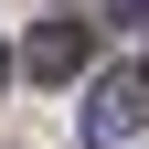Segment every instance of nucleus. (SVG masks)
<instances>
[{"label":"nucleus","mask_w":149,"mask_h":149,"mask_svg":"<svg viewBox=\"0 0 149 149\" xmlns=\"http://www.w3.org/2000/svg\"><path fill=\"white\" fill-rule=\"evenodd\" d=\"M139 117H149V74H96V96H85V139L117 149Z\"/></svg>","instance_id":"f257e3e1"},{"label":"nucleus","mask_w":149,"mask_h":149,"mask_svg":"<svg viewBox=\"0 0 149 149\" xmlns=\"http://www.w3.org/2000/svg\"><path fill=\"white\" fill-rule=\"evenodd\" d=\"M85 53H96V43H85V22H43V32H32V53H22V64L43 74V85H64V74H85Z\"/></svg>","instance_id":"f03ea898"},{"label":"nucleus","mask_w":149,"mask_h":149,"mask_svg":"<svg viewBox=\"0 0 149 149\" xmlns=\"http://www.w3.org/2000/svg\"><path fill=\"white\" fill-rule=\"evenodd\" d=\"M0 74H11V53H0Z\"/></svg>","instance_id":"7ed1b4c3"},{"label":"nucleus","mask_w":149,"mask_h":149,"mask_svg":"<svg viewBox=\"0 0 149 149\" xmlns=\"http://www.w3.org/2000/svg\"><path fill=\"white\" fill-rule=\"evenodd\" d=\"M139 22H149V11H139ZM139 74H149V64H139Z\"/></svg>","instance_id":"20e7f679"}]
</instances>
